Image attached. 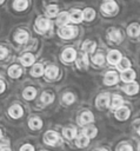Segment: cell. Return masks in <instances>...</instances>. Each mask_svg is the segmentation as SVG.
I'll return each instance as SVG.
<instances>
[{"label": "cell", "instance_id": "6da1fadb", "mask_svg": "<svg viewBox=\"0 0 140 151\" xmlns=\"http://www.w3.org/2000/svg\"><path fill=\"white\" fill-rule=\"evenodd\" d=\"M76 34V28L75 27H69V26H64L59 29V35L64 39H71L75 37Z\"/></svg>", "mask_w": 140, "mask_h": 151}, {"label": "cell", "instance_id": "7a4b0ae2", "mask_svg": "<svg viewBox=\"0 0 140 151\" xmlns=\"http://www.w3.org/2000/svg\"><path fill=\"white\" fill-rule=\"evenodd\" d=\"M101 9H102V12L106 13V14H113V13L116 12L118 6H116V4H115L113 0H107V1H105V2L102 4Z\"/></svg>", "mask_w": 140, "mask_h": 151}, {"label": "cell", "instance_id": "3957f363", "mask_svg": "<svg viewBox=\"0 0 140 151\" xmlns=\"http://www.w3.org/2000/svg\"><path fill=\"white\" fill-rule=\"evenodd\" d=\"M75 57H76V52H75L74 48H66V50L62 52V54H61V59H62L64 61H66V63L73 61V60L75 59Z\"/></svg>", "mask_w": 140, "mask_h": 151}, {"label": "cell", "instance_id": "277c9868", "mask_svg": "<svg viewBox=\"0 0 140 151\" xmlns=\"http://www.w3.org/2000/svg\"><path fill=\"white\" fill-rule=\"evenodd\" d=\"M128 116H129V109L126 106H120L115 111V117L119 120H126L128 118Z\"/></svg>", "mask_w": 140, "mask_h": 151}, {"label": "cell", "instance_id": "5b68a950", "mask_svg": "<svg viewBox=\"0 0 140 151\" xmlns=\"http://www.w3.org/2000/svg\"><path fill=\"white\" fill-rule=\"evenodd\" d=\"M120 59H121V54H120V52L116 51V50L111 51V52L108 53V55H107V60H108V63L112 64V65H116V64L120 61Z\"/></svg>", "mask_w": 140, "mask_h": 151}, {"label": "cell", "instance_id": "8992f818", "mask_svg": "<svg viewBox=\"0 0 140 151\" xmlns=\"http://www.w3.org/2000/svg\"><path fill=\"white\" fill-rule=\"evenodd\" d=\"M45 142H46L47 144H49V145L56 144V143L59 142V136H58V133L54 132V131H48V132H46V134H45Z\"/></svg>", "mask_w": 140, "mask_h": 151}, {"label": "cell", "instance_id": "52a82bcc", "mask_svg": "<svg viewBox=\"0 0 140 151\" xmlns=\"http://www.w3.org/2000/svg\"><path fill=\"white\" fill-rule=\"evenodd\" d=\"M35 26L40 32H45L49 28V20L46 18H39L35 22Z\"/></svg>", "mask_w": 140, "mask_h": 151}, {"label": "cell", "instance_id": "ba28073f", "mask_svg": "<svg viewBox=\"0 0 140 151\" xmlns=\"http://www.w3.org/2000/svg\"><path fill=\"white\" fill-rule=\"evenodd\" d=\"M108 101H109V94H108V93H102V94L98 96V98H96V103H95V104H96L98 107L104 109V107L107 106Z\"/></svg>", "mask_w": 140, "mask_h": 151}, {"label": "cell", "instance_id": "9c48e42d", "mask_svg": "<svg viewBox=\"0 0 140 151\" xmlns=\"http://www.w3.org/2000/svg\"><path fill=\"white\" fill-rule=\"evenodd\" d=\"M134 78H135V72L133 70L127 68V70L122 71V73H121V80L125 83H131L134 80Z\"/></svg>", "mask_w": 140, "mask_h": 151}, {"label": "cell", "instance_id": "30bf717a", "mask_svg": "<svg viewBox=\"0 0 140 151\" xmlns=\"http://www.w3.org/2000/svg\"><path fill=\"white\" fill-rule=\"evenodd\" d=\"M8 113H9V116L13 117V118H19V117L22 116L24 111H22V107H21L20 105H13V106L9 107Z\"/></svg>", "mask_w": 140, "mask_h": 151}, {"label": "cell", "instance_id": "8fae6325", "mask_svg": "<svg viewBox=\"0 0 140 151\" xmlns=\"http://www.w3.org/2000/svg\"><path fill=\"white\" fill-rule=\"evenodd\" d=\"M118 80L119 79H118V76L115 72H108L104 78V81L106 85H114L118 83Z\"/></svg>", "mask_w": 140, "mask_h": 151}, {"label": "cell", "instance_id": "7c38bea8", "mask_svg": "<svg viewBox=\"0 0 140 151\" xmlns=\"http://www.w3.org/2000/svg\"><path fill=\"white\" fill-rule=\"evenodd\" d=\"M45 74L48 79H55L59 74V70L56 66H48L46 70H45Z\"/></svg>", "mask_w": 140, "mask_h": 151}, {"label": "cell", "instance_id": "4fadbf2b", "mask_svg": "<svg viewBox=\"0 0 140 151\" xmlns=\"http://www.w3.org/2000/svg\"><path fill=\"white\" fill-rule=\"evenodd\" d=\"M93 114L91 112H84L80 114V118H79V124L80 125H85V124H88L91 122H93Z\"/></svg>", "mask_w": 140, "mask_h": 151}, {"label": "cell", "instance_id": "5bb4252c", "mask_svg": "<svg viewBox=\"0 0 140 151\" xmlns=\"http://www.w3.org/2000/svg\"><path fill=\"white\" fill-rule=\"evenodd\" d=\"M20 61L24 66H31L33 63H34V55L31 54V53H25L21 58H20Z\"/></svg>", "mask_w": 140, "mask_h": 151}, {"label": "cell", "instance_id": "9a60e30c", "mask_svg": "<svg viewBox=\"0 0 140 151\" xmlns=\"http://www.w3.org/2000/svg\"><path fill=\"white\" fill-rule=\"evenodd\" d=\"M21 73H22V70L18 65H13L8 68V76L12 77V78H18V77L21 76Z\"/></svg>", "mask_w": 140, "mask_h": 151}, {"label": "cell", "instance_id": "2e32d148", "mask_svg": "<svg viewBox=\"0 0 140 151\" xmlns=\"http://www.w3.org/2000/svg\"><path fill=\"white\" fill-rule=\"evenodd\" d=\"M14 39H15L16 42H19V44H24V42L27 41V39H28V34H27V32H25V31H18L16 34H15V37H14Z\"/></svg>", "mask_w": 140, "mask_h": 151}, {"label": "cell", "instance_id": "e0dca14e", "mask_svg": "<svg viewBox=\"0 0 140 151\" xmlns=\"http://www.w3.org/2000/svg\"><path fill=\"white\" fill-rule=\"evenodd\" d=\"M124 91H125L127 94H135V93L139 91V86H138V84L131 81L128 85H126V86L124 87Z\"/></svg>", "mask_w": 140, "mask_h": 151}, {"label": "cell", "instance_id": "ac0fdd59", "mask_svg": "<svg viewBox=\"0 0 140 151\" xmlns=\"http://www.w3.org/2000/svg\"><path fill=\"white\" fill-rule=\"evenodd\" d=\"M28 125H29V127L33 129V130H39V129L42 126V122H41V119L38 118V117H33V118L29 119Z\"/></svg>", "mask_w": 140, "mask_h": 151}, {"label": "cell", "instance_id": "d6986e66", "mask_svg": "<svg viewBox=\"0 0 140 151\" xmlns=\"http://www.w3.org/2000/svg\"><path fill=\"white\" fill-rule=\"evenodd\" d=\"M69 21V14L67 12H62L58 15V19H56V24L59 26H62V25H66L67 22Z\"/></svg>", "mask_w": 140, "mask_h": 151}, {"label": "cell", "instance_id": "ffe728a7", "mask_svg": "<svg viewBox=\"0 0 140 151\" xmlns=\"http://www.w3.org/2000/svg\"><path fill=\"white\" fill-rule=\"evenodd\" d=\"M69 20H72L73 22H80L82 20V12L79 11V9H74L72 11L71 15H69Z\"/></svg>", "mask_w": 140, "mask_h": 151}, {"label": "cell", "instance_id": "44dd1931", "mask_svg": "<svg viewBox=\"0 0 140 151\" xmlns=\"http://www.w3.org/2000/svg\"><path fill=\"white\" fill-rule=\"evenodd\" d=\"M122 101L124 100L119 94H114L112 97V99H111V107L112 109H118V107H120L122 105Z\"/></svg>", "mask_w": 140, "mask_h": 151}, {"label": "cell", "instance_id": "7402d4cb", "mask_svg": "<svg viewBox=\"0 0 140 151\" xmlns=\"http://www.w3.org/2000/svg\"><path fill=\"white\" fill-rule=\"evenodd\" d=\"M35 94H36V91H35V88H33V87H27V88H25L24 92H22L24 98L27 99V100L33 99V98L35 97Z\"/></svg>", "mask_w": 140, "mask_h": 151}, {"label": "cell", "instance_id": "603a6c76", "mask_svg": "<svg viewBox=\"0 0 140 151\" xmlns=\"http://www.w3.org/2000/svg\"><path fill=\"white\" fill-rule=\"evenodd\" d=\"M95 47H96V44H95L94 41H89V40L85 41V44L82 45V50H84L86 53H91V52H94Z\"/></svg>", "mask_w": 140, "mask_h": 151}, {"label": "cell", "instance_id": "cb8c5ba5", "mask_svg": "<svg viewBox=\"0 0 140 151\" xmlns=\"http://www.w3.org/2000/svg\"><path fill=\"white\" fill-rule=\"evenodd\" d=\"M44 67L41 64H35L33 67H32V71H31V74L33 77H40L42 73H44Z\"/></svg>", "mask_w": 140, "mask_h": 151}, {"label": "cell", "instance_id": "d4e9b609", "mask_svg": "<svg viewBox=\"0 0 140 151\" xmlns=\"http://www.w3.org/2000/svg\"><path fill=\"white\" fill-rule=\"evenodd\" d=\"M13 6L16 11H24V9L27 8L28 2H27V0H14Z\"/></svg>", "mask_w": 140, "mask_h": 151}, {"label": "cell", "instance_id": "484cf974", "mask_svg": "<svg viewBox=\"0 0 140 151\" xmlns=\"http://www.w3.org/2000/svg\"><path fill=\"white\" fill-rule=\"evenodd\" d=\"M94 17H95V12H94V9H92V8H86V9L82 12V19H85V20H87V21L93 20Z\"/></svg>", "mask_w": 140, "mask_h": 151}, {"label": "cell", "instance_id": "4316f807", "mask_svg": "<svg viewBox=\"0 0 140 151\" xmlns=\"http://www.w3.org/2000/svg\"><path fill=\"white\" fill-rule=\"evenodd\" d=\"M108 38H109V40H111V41H113V42H119V41L122 39L121 33H120L119 31H116V29L111 31V32H109V34H108Z\"/></svg>", "mask_w": 140, "mask_h": 151}, {"label": "cell", "instance_id": "83f0119b", "mask_svg": "<svg viewBox=\"0 0 140 151\" xmlns=\"http://www.w3.org/2000/svg\"><path fill=\"white\" fill-rule=\"evenodd\" d=\"M127 32H128V34H129L131 37H136V35H139V33H140V27H139V25H136V24H132V25L127 28Z\"/></svg>", "mask_w": 140, "mask_h": 151}, {"label": "cell", "instance_id": "f1b7e54d", "mask_svg": "<svg viewBox=\"0 0 140 151\" xmlns=\"http://www.w3.org/2000/svg\"><path fill=\"white\" fill-rule=\"evenodd\" d=\"M88 142H89V138L86 137L85 134H81V136H79V137L76 138V146H79V147H85V146H87Z\"/></svg>", "mask_w": 140, "mask_h": 151}, {"label": "cell", "instance_id": "f546056e", "mask_svg": "<svg viewBox=\"0 0 140 151\" xmlns=\"http://www.w3.org/2000/svg\"><path fill=\"white\" fill-rule=\"evenodd\" d=\"M116 65H118V70L119 71H125V70L131 67V61L127 60V59H120V61Z\"/></svg>", "mask_w": 140, "mask_h": 151}, {"label": "cell", "instance_id": "4dcf8cb0", "mask_svg": "<svg viewBox=\"0 0 140 151\" xmlns=\"http://www.w3.org/2000/svg\"><path fill=\"white\" fill-rule=\"evenodd\" d=\"M75 134H76V130L73 129V127H66V129L64 130V136H65V138H67V139L74 138Z\"/></svg>", "mask_w": 140, "mask_h": 151}, {"label": "cell", "instance_id": "1f68e13d", "mask_svg": "<svg viewBox=\"0 0 140 151\" xmlns=\"http://www.w3.org/2000/svg\"><path fill=\"white\" fill-rule=\"evenodd\" d=\"M76 65L79 68H86L88 65V59H87V54H84L81 58H79V60L76 61Z\"/></svg>", "mask_w": 140, "mask_h": 151}, {"label": "cell", "instance_id": "d6a6232c", "mask_svg": "<svg viewBox=\"0 0 140 151\" xmlns=\"http://www.w3.org/2000/svg\"><path fill=\"white\" fill-rule=\"evenodd\" d=\"M96 129L95 127H86L85 129V131H84V134L86 136V137H88V138H93V137H95V134H96Z\"/></svg>", "mask_w": 140, "mask_h": 151}, {"label": "cell", "instance_id": "836d02e7", "mask_svg": "<svg viewBox=\"0 0 140 151\" xmlns=\"http://www.w3.org/2000/svg\"><path fill=\"white\" fill-rule=\"evenodd\" d=\"M46 13L48 17H55L58 14V7L55 5H49L46 9Z\"/></svg>", "mask_w": 140, "mask_h": 151}, {"label": "cell", "instance_id": "e575fe53", "mask_svg": "<svg viewBox=\"0 0 140 151\" xmlns=\"http://www.w3.org/2000/svg\"><path fill=\"white\" fill-rule=\"evenodd\" d=\"M52 100H53V96L52 94H49L47 92H44L41 94V101L44 104H49V103H52Z\"/></svg>", "mask_w": 140, "mask_h": 151}, {"label": "cell", "instance_id": "d590c367", "mask_svg": "<svg viewBox=\"0 0 140 151\" xmlns=\"http://www.w3.org/2000/svg\"><path fill=\"white\" fill-rule=\"evenodd\" d=\"M62 99H64V101L66 103V104H72L73 101H74V96L72 94V93H66V94H64V97H62Z\"/></svg>", "mask_w": 140, "mask_h": 151}, {"label": "cell", "instance_id": "8d00e7d4", "mask_svg": "<svg viewBox=\"0 0 140 151\" xmlns=\"http://www.w3.org/2000/svg\"><path fill=\"white\" fill-rule=\"evenodd\" d=\"M93 61L96 65H102L104 64V55L102 54H96L95 57H93Z\"/></svg>", "mask_w": 140, "mask_h": 151}, {"label": "cell", "instance_id": "74e56055", "mask_svg": "<svg viewBox=\"0 0 140 151\" xmlns=\"http://www.w3.org/2000/svg\"><path fill=\"white\" fill-rule=\"evenodd\" d=\"M116 151H133L131 145H121L116 149Z\"/></svg>", "mask_w": 140, "mask_h": 151}, {"label": "cell", "instance_id": "f35d334b", "mask_svg": "<svg viewBox=\"0 0 140 151\" xmlns=\"http://www.w3.org/2000/svg\"><path fill=\"white\" fill-rule=\"evenodd\" d=\"M20 151H34V147L31 144H25V145L21 146Z\"/></svg>", "mask_w": 140, "mask_h": 151}, {"label": "cell", "instance_id": "ab89813d", "mask_svg": "<svg viewBox=\"0 0 140 151\" xmlns=\"http://www.w3.org/2000/svg\"><path fill=\"white\" fill-rule=\"evenodd\" d=\"M7 53H8V51H7L5 47L0 46V59H4V58L7 55Z\"/></svg>", "mask_w": 140, "mask_h": 151}, {"label": "cell", "instance_id": "60d3db41", "mask_svg": "<svg viewBox=\"0 0 140 151\" xmlns=\"http://www.w3.org/2000/svg\"><path fill=\"white\" fill-rule=\"evenodd\" d=\"M5 90V83L2 80H0V93H2Z\"/></svg>", "mask_w": 140, "mask_h": 151}, {"label": "cell", "instance_id": "b9f144b4", "mask_svg": "<svg viewBox=\"0 0 140 151\" xmlns=\"http://www.w3.org/2000/svg\"><path fill=\"white\" fill-rule=\"evenodd\" d=\"M0 151H11V150H9L8 147H2V149H1Z\"/></svg>", "mask_w": 140, "mask_h": 151}, {"label": "cell", "instance_id": "7bdbcfd3", "mask_svg": "<svg viewBox=\"0 0 140 151\" xmlns=\"http://www.w3.org/2000/svg\"><path fill=\"white\" fill-rule=\"evenodd\" d=\"M99 151H107V150H105V149H101V150H99Z\"/></svg>", "mask_w": 140, "mask_h": 151}, {"label": "cell", "instance_id": "ee69618b", "mask_svg": "<svg viewBox=\"0 0 140 151\" xmlns=\"http://www.w3.org/2000/svg\"><path fill=\"white\" fill-rule=\"evenodd\" d=\"M138 151H140V145H139V146H138Z\"/></svg>", "mask_w": 140, "mask_h": 151}, {"label": "cell", "instance_id": "f6af8a7d", "mask_svg": "<svg viewBox=\"0 0 140 151\" xmlns=\"http://www.w3.org/2000/svg\"><path fill=\"white\" fill-rule=\"evenodd\" d=\"M4 1H5V0H0V4H2V2H4Z\"/></svg>", "mask_w": 140, "mask_h": 151}, {"label": "cell", "instance_id": "bcb514c9", "mask_svg": "<svg viewBox=\"0 0 140 151\" xmlns=\"http://www.w3.org/2000/svg\"><path fill=\"white\" fill-rule=\"evenodd\" d=\"M0 138H1V130H0Z\"/></svg>", "mask_w": 140, "mask_h": 151}, {"label": "cell", "instance_id": "7dc6e473", "mask_svg": "<svg viewBox=\"0 0 140 151\" xmlns=\"http://www.w3.org/2000/svg\"><path fill=\"white\" fill-rule=\"evenodd\" d=\"M138 132H139V134H140V127H139V131H138Z\"/></svg>", "mask_w": 140, "mask_h": 151}]
</instances>
